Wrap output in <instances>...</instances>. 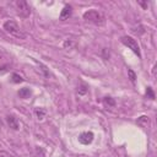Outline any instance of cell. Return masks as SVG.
I'll return each mask as SVG.
<instances>
[{
  "mask_svg": "<svg viewBox=\"0 0 157 157\" xmlns=\"http://www.w3.org/2000/svg\"><path fill=\"white\" fill-rule=\"evenodd\" d=\"M2 27L7 33H10V34H12V36H15L20 39H26L27 38V34L25 32H22V29L18 27V25L12 20H9V21L4 22Z\"/></svg>",
  "mask_w": 157,
  "mask_h": 157,
  "instance_id": "1",
  "label": "cell"
},
{
  "mask_svg": "<svg viewBox=\"0 0 157 157\" xmlns=\"http://www.w3.org/2000/svg\"><path fill=\"white\" fill-rule=\"evenodd\" d=\"M83 18L91 23L94 25H103L104 23V17L101 15V12H98L97 10H87L83 13Z\"/></svg>",
  "mask_w": 157,
  "mask_h": 157,
  "instance_id": "2",
  "label": "cell"
},
{
  "mask_svg": "<svg viewBox=\"0 0 157 157\" xmlns=\"http://www.w3.org/2000/svg\"><path fill=\"white\" fill-rule=\"evenodd\" d=\"M120 42L125 45V47H128L129 49H131L139 58H141V52H140V47H139V44H137V42L132 38V37H130V36H123L121 37V39H120Z\"/></svg>",
  "mask_w": 157,
  "mask_h": 157,
  "instance_id": "3",
  "label": "cell"
},
{
  "mask_svg": "<svg viewBox=\"0 0 157 157\" xmlns=\"http://www.w3.org/2000/svg\"><path fill=\"white\" fill-rule=\"evenodd\" d=\"M16 10H17V15L21 18H27L31 15V7L27 4V1H25V0L16 1Z\"/></svg>",
  "mask_w": 157,
  "mask_h": 157,
  "instance_id": "4",
  "label": "cell"
},
{
  "mask_svg": "<svg viewBox=\"0 0 157 157\" xmlns=\"http://www.w3.org/2000/svg\"><path fill=\"white\" fill-rule=\"evenodd\" d=\"M93 139H94V135L91 131H85V132H81L78 135V141L82 145H90L93 141Z\"/></svg>",
  "mask_w": 157,
  "mask_h": 157,
  "instance_id": "5",
  "label": "cell"
},
{
  "mask_svg": "<svg viewBox=\"0 0 157 157\" xmlns=\"http://www.w3.org/2000/svg\"><path fill=\"white\" fill-rule=\"evenodd\" d=\"M6 121H7V124H9V126L11 129H13V130H18L20 129V123H18L17 118H15L13 115H7L6 117Z\"/></svg>",
  "mask_w": 157,
  "mask_h": 157,
  "instance_id": "6",
  "label": "cell"
},
{
  "mask_svg": "<svg viewBox=\"0 0 157 157\" xmlns=\"http://www.w3.org/2000/svg\"><path fill=\"white\" fill-rule=\"evenodd\" d=\"M71 12H72V7L70 6V5H65L64 6V9L61 10V12H60V20H66V18H69L70 16H71Z\"/></svg>",
  "mask_w": 157,
  "mask_h": 157,
  "instance_id": "7",
  "label": "cell"
},
{
  "mask_svg": "<svg viewBox=\"0 0 157 157\" xmlns=\"http://www.w3.org/2000/svg\"><path fill=\"white\" fill-rule=\"evenodd\" d=\"M18 96H20V98L26 99V98H28V97L31 96V90L27 88V87H23V88H21V90L18 91Z\"/></svg>",
  "mask_w": 157,
  "mask_h": 157,
  "instance_id": "8",
  "label": "cell"
},
{
  "mask_svg": "<svg viewBox=\"0 0 157 157\" xmlns=\"http://www.w3.org/2000/svg\"><path fill=\"white\" fill-rule=\"evenodd\" d=\"M103 103H104V105H105V107H108V108H109V107H112V108H113V107L115 105V101H114L112 97H104Z\"/></svg>",
  "mask_w": 157,
  "mask_h": 157,
  "instance_id": "9",
  "label": "cell"
},
{
  "mask_svg": "<svg viewBox=\"0 0 157 157\" xmlns=\"http://www.w3.org/2000/svg\"><path fill=\"white\" fill-rule=\"evenodd\" d=\"M87 91H88V87L85 85V83H80L78 86H77V93L78 94H86L87 93Z\"/></svg>",
  "mask_w": 157,
  "mask_h": 157,
  "instance_id": "10",
  "label": "cell"
},
{
  "mask_svg": "<svg viewBox=\"0 0 157 157\" xmlns=\"http://www.w3.org/2000/svg\"><path fill=\"white\" fill-rule=\"evenodd\" d=\"M45 114H47V110H45V109H43V108H37V109H36V115H37V118H38L39 120H42Z\"/></svg>",
  "mask_w": 157,
  "mask_h": 157,
  "instance_id": "11",
  "label": "cell"
},
{
  "mask_svg": "<svg viewBox=\"0 0 157 157\" xmlns=\"http://www.w3.org/2000/svg\"><path fill=\"white\" fill-rule=\"evenodd\" d=\"M11 81H12L13 83H20V82L23 81V78H22L18 74H12V75H11Z\"/></svg>",
  "mask_w": 157,
  "mask_h": 157,
  "instance_id": "12",
  "label": "cell"
},
{
  "mask_svg": "<svg viewBox=\"0 0 157 157\" xmlns=\"http://www.w3.org/2000/svg\"><path fill=\"white\" fill-rule=\"evenodd\" d=\"M146 97L150 98V99H155V93H153V91H152L151 87H147V90H146Z\"/></svg>",
  "mask_w": 157,
  "mask_h": 157,
  "instance_id": "13",
  "label": "cell"
},
{
  "mask_svg": "<svg viewBox=\"0 0 157 157\" xmlns=\"http://www.w3.org/2000/svg\"><path fill=\"white\" fill-rule=\"evenodd\" d=\"M128 75H129L130 81L134 83V82H135V80H136V75H135V72H134L131 69H129V70H128Z\"/></svg>",
  "mask_w": 157,
  "mask_h": 157,
  "instance_id": "14",
  "label": "cell"
},
{
  "mask_svg": "<svg viewBox=\"0 0 157 157\" xmlns=\"http://www.w3.org/2000/svg\"><path fill=\"white\" fill-rule=\"evenodd\" d=\"M0 157H11L6 151H4V150H0Z\"/></svg>",
  "mask_w": 157,
  "mask_h": 157,
  "instance_id": "15",
  "label": "cell"
},
{
  "mask_svg": "<svg viewBox=\"0 0 157 157\" xmlns=\"http://www.w3.org/2000/svg\"><path fill=\"white\" fill-rule=\"evenodd\" d=\"M139 4H140V5H141L144 9H147V5H148L147 2H142V1H139Z\"/></svg>",
  "mask_w": 157,
  "mask_h": 157,
  "instance_id": "16",
  "label": "cell"
},
{
  "mask_svg": "<svg viewBox=\"0 0 157 157\" xmlns=\"http://www.w3.org/2000/svg\"><path fill=\"white\" fill-rule=\"evenodd\" d=\"M4 59H5V54H4V53H2L1 50H0V63H1V61H2Z\"/></svg>",
  "mask_w": 157,
  "mask_h": 157,
  "instance_id": "17",
  "label": "cell"
},
{
  "mask_svg": "<svg viewBox=\"0 0 157 157\" xmlns=\"http://www.w3.org/2000/svg\"><path fill=\"white\" fill-rule=\"evenodd\" d=\"M0 128H1V121H0Z\"/></svg>",
  "mask_w": 157,
  "mask_h": 157,
  "instance_id": "18",
  "label": "cell"
}]
</instances>
